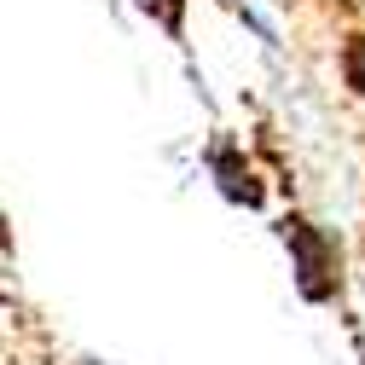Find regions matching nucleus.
<instances>
[{
	"label": "nucleus",
	"instance_id": "3",
	"mask_svg": "<svg viewBox=\"0 0 365 365\" xmlns=\"http://www.w3.org/2000/svg\"><path fill=\"white\" fill-rule=\"evenodd\" d=\"M145 12H157L168 29H180V0H145Z\"/></svg>",
	"mask_w": 365,
	"mask_h": 365
},
{
	"label": "nucleus",
	"instance_id": "2",
	"mask_svg": "<svg viewBox=\"0 0 365 365\" xmlns=\"http://www.w3.org/2000/svg\"><path fill=\"white\" fill-rule=\"evenodd\" d=\"M215 168H220V180H226V192H232V197L261 203V186L250 180V168H238V157H232V151H215Z\"/></svg>",
	"mask_w": 365,
	"mask_h": 365
},
{
	"label": "nucleus",
	"instance_id": "4",
	"mask_svg": "<svg viewBox=\"0 0 365 365\" xmlns=\"http://www.w3.org/2000/svg\"><path fill=\"white\" fill-rule=\"evenodd\" d=\"M0 244H12V226H6V215H0Z\"/></svg>",
	"mask_w": 365,
	"mask_h": 365
},
{
	"label": "nucleus",
	"instance_id": "1",
	"mask_svg": "<svg viewBox=\"0 0 365 365\" xmlns=\"http://www.w3.org/2000/svg\"><path fill=\"white\" fill-rule=\"evenodd\" d=\"M284 238H290V250H296V261H302V290H307V296H325V290H331V284H325L331 244L319 238L307 220H284Z\"/></svg>",
	"mask_w": 365,
	"mask_h": 365
}]
</instances>
